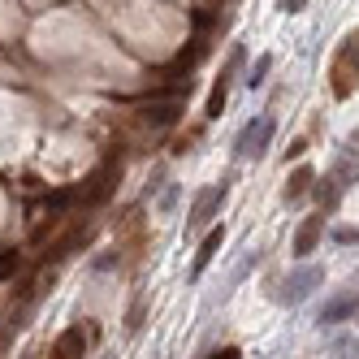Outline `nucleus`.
I'll return each instance as SVG.
<instances>
[{"label":"nucleus","instance_id":"nucleus-1","mask_svg":"<svg viewBox=\"0 0 359 359\" xmlns=\"http://www.w3.org/2000/svg\"><path fill=\"white\" fill-rule=\"evenodd\" d=\"M273 130H277V121L269 113L251 117L243 130H238V139H234V156L238 161H260L264 151H269V143H273Z\"/></svg>","mask_w":359,"mask_h":359},{"label":"nucleus","instance_id":"nucleus-2","mask_svg":"<svg viewBox=\"0 0 359 359\" xmlns=\"http://www.w3.org/2000/svg\"><path fill=\"white\" fill-rule=\"evenodd\" d=\"M355 87H359V31H351L338 57H333V95L346 100Z\"/></svg>","mask_w":359,"mask_h":359},{"label":"nucleus","instance_id":"nucleus-3","mask_svg":"<svg viewBox=\"0 0 359 359\" xmlns=\"http://www.w3.org/2000/svg\"><path fill=\"white\" fill-rule=\"evenodd\" d=\"M320 281H325V269L320 264H303V269H294V273H286V277H281V290H277V299L281 303H303L307 294H312L316 286H320Z\"/></svg>","mask_w":359,"mask_h":359},{"label":"nucleus","instance_id":"nucleus-4","mask_svg":"<svg viewBox=\"0 0 359 359\" xmlns=\"http://www.w3.org/2000/svg\"><path fill=\"white\" fill-rule=\"evenodd\" d=\"M221 203H225V182H221V187H203V191L195 195L191 217H187V229H191V234H199V229L212 225V217L221 212Z\"/></svg>","mask_w":359,"mask_h":359},{"label":"nucleus","instance_id":"nucleus-5","mask_svg":"<svg viewBox=\"0 0 359 359\" xmlns=\"http://www.w3.org/2000/svg\"><path fill=\"white\" fill-rule=\"evenodd\" d=\"M117 182H121V165H117V161H104V165L87 177V187L79 191V199H83V203H104V199L117 191Z\"/></svg>","mask_w":359,"mask_h":359},{"label":"nucleus","instance_id":"nucleus-6","mask_svg":"<svg viewBox=\"0 0 359 359\" xmlns=\"http://www.w3.org/2000/svg\"><path fill=\"white\" fill-rule=\"evenodd\" d=\"M247 61V53L243 48H234V53H229V61H225V69H221V79L212 83V91H208V117H221L225 113V100H229V79H234L238 74V65Z\"/></svg>","mask_w":359,"mask_h":359},{"label":"nucleus","instance_id":"nucleus-7","mask_svg":"<svg viewBox=\"0 0 359 359\" xmlns=\"http://www.w3.org/2000/svg\"><path fill=\"white\" fill-rule=\"evenodd\" d=\"M177 117H182V100H151L139 113L147 130H169V126H177Z\"/></svg>","mask_w":359,"mask_h":359},{"label":"nucleus","instance_id":"nucleus-8","mask_svg":"<svg viewBox=\"0 0 359 359\" xmlns=\"http://www.w3.org/2000/svg\"><path fill=\"white\" fill-rule=\"evenodd\" d=\"M359 312V290H342V294H333L325 307H320V329H333V325H342V320H351Z\"/></svg>","mask_w":359,"mask_h":359},{"label":"nucleus","instance_id":"nucleus-9","mask_svg":"<svg viewBox=\"0 0 359 359\" xmlns=\"http://www.w3.org/2000/svg\"><path fill=\"white\" fill-rule=\"evenodd\" d=\"M48 359H87V333H83V325H69L61 338L53 342Z\"/></svg>","mask_w":359,"mask_h":359},{"label":"nucleus","instance_id":"nucleus-10","mask_svg":"<svg viewBox=\"0 0 359 359\" xmlns=\"http://www.w3.org/2000/svg\"><path fill=\"white\" fill-rule=\"evenodd\" d=\"M325 238V212H312L303 225H299V234H294V255L303 260V255H312Z\"/></svg>","mask_w":359,"mask_h":359},{"label":"nucleus","instance_id":"nucleus-11","mask_svg":"<svg viewBox=\"0 0 359 359\" xmlns=\"http://www.w3.org/2000/svg\"><path fill=\"white\" fill-rule=\"evenodd\" d=\"M221 243H225V225H221V229H208V234H203V243H199V251H195V264H191V277H199L203 269H208V264L217 260Z\"/></svg>","mask_w":359,"mask_h":359},{"label":"nucleus","instance_id":"nucleus-12","mask_svg":"<svg viewBox=\"0 0 359 359\" xmlns=\"http://www.w3.org/2000/svg\"><path fill=\"white\" fill-rule=\"evenodd\" d=\"M312 182H316V173L307 169V165H299V169L286 177V187H281V199H286V203H299L307 191H312Z\"/></svg>","mask_w":359,"mask_h":359},{"label":"nucleus","instance_id":"nucleus-13","mask_svg":"<svg viewBox=\"0 0 359 359\" xmlns=\"http://www.w3.org/2000/svg\"><path fill=\"white\" fill-rule=\"evenodd\" d=\"M74 199H79V191H74V187H61V191H53V195L43 199V212H48V217H61Z\"/></svg>","mask_w":359,"mask_h":359},{"label":"nucleus","instance_id":"nucleus-14","mask_svg":"<svg viewBox=\"0 0 359 359\" xmlns=\"http://www.w3.org/2000/svg\"><path fill=\"white\" fill-rule=\"evenodd\" d=\"M269 69H273V57H269V53L255 57V65L247 69V87H264V83H269Z\"/></svg>","mask_w":359,"mask_h":359},{"label":"nucleus","instance_id":"nucleus-15","mask_svg":"<svg viewBox=\"0 0 359 359\" xmlns=\"http://www.w3.org/2000/svg\"><path fill=\"white\" fill-rule=\"evenodd\" d=\"M255 264H260V251H247V255H243V264L234 269V277H229V286H238V281H243V277H247Z\"/></svg>","mask_w":359,"mask_h":359},{"label":"nucleus","instance_id":"nucleus-16","mask_svg":"<svg viewBox=\"0 0 359 359\" xmlns=\"http://www.w3.org/2000/svg\"><path fill=\"white\" fill-rule=\"evenodd\" d=\"M191 22H195V31H208V27H212V22H217V13H212L208 5H199V9L191 13Z\"/></svg>","mask_w":359,"mask_h":359},{"label":"nucleus","instance_id":"nucleus-17","mask_svg":"<svg viewBox=\"0 0 359 359\" xmlns=\"http://www.w3.org/2000/svg\"><path fill=\"white\" fill-rule=\"evenodd\" d=\"M333 243H342V247H359V229L338 225V229H333Z\"/></svg>","mask_w":359,"mask_h":359},{"label":"nucleus","instance_id":"nucleus-18","mask_svg":"<svg viewBox=\"0 0 359 359\" xmlns=\"http://www.w3.org/2000/svg\"><path fill=\"white\" fill-rule=\"evenodd\" d=\"M177 208V187H169L165 195H161V212H173Z\"/></svg>","mask_w":359,"mask_h":359},{"label":"nucleus","instance_id":"nucleus-19","mask_svg":"<svg viewBox=\"0 0 359 359\" xmlns=\"http://www.w3.org/2000/svg\"><path fill=\"white\" fill-rule=\"evenodd\" d=\"M208 359H243V351H238V346H221V351H212Z\"/></svg>","mask_w":359,"mask_h":359},{"label":"nucleus","instance_id":"nucleus-20","mask_svg":"<svg viewBox=\"0 0 359 359\" xmlns=\"http://www.w3.org/2000/svg\"><path fill=\"white\" fill-rule=\"evenodd\" d=\"M143 325V303H135V312H130V320H126V329H139Z\"/></svg>","mask_w":359,"mask_h":359},{"label":"nucleus","instance_id":"nucleus-21","mask_svg":"<svg viewBox=\"0 0 359 359\" xmlns=\"http://www.w3.org/2000/svg\"><path fill=\"white\" fill-rule=\"evenodd\" d=\"M303 151H307V143H303V139H294V143H290V151H286V161H290V156H303Z\"/></svg>","mask_w":359,"mask_h":359},{"label":"nucleus","instance_id":"nucleus-22","mask_svg":"<svg viewBox=\"0 0 359 359\" xmlns=\"http://www.w3.org/2000/svg\"><path fill=\"white\" fill-rule=\"evenodd\" d=\"M13 269H18V260H9V264H0V281H9V277H13Z\"/></svg>","mask_w":359,"mask_h":359},{"label":"nucleus","instance_id":"nucleus-23","mask_svg":"<svg viewBox=\"0 0 359 359\" xmlns=\"http://www.w3.org/2000/svg\"><path fill=\"white\" fill-rule=\"evenodd\" d=\"M18 359H35V355H18Z\"/></svg>","mask_w":359,"mask_h":359},{"label":"nucleus","instance_id":"nucleus-24","mask_svg":"<svg viewBox=\"0 0 359 359\" xmlns=\"http://www.w3.org/2000/svg\"><path fill=\"white\" fill-rule=\"evenodd\" d=\"M100 359H113V355H100Z\"/></svg>","mask_w":359,"mask_h":359}]
</instances>
